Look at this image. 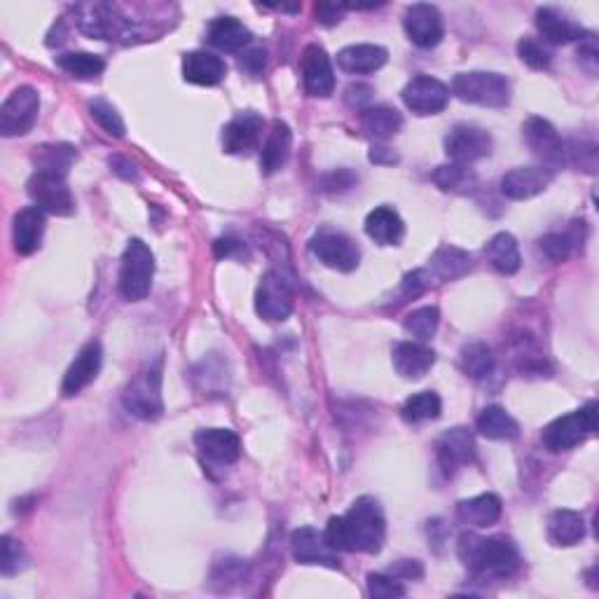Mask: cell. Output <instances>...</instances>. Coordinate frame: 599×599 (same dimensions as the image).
Returning a JSON list of instances; mask_svg holds the SVG:
<instances>
[{
  "label": "cell",
  "instance_id": "obj_1",
  "mask_svg": "<svg viewBox=\"0 0 599 599\" xmlns=\"http://www.w3.org/2000/svg\"><path fill=\"white\" fill-rule=\"evenodd\" d=\"M387 536V520H384L380 501L373 497H361L349 506L340 518H330L323 539L335 553H380Z\"/></svg>",
  "mask_w": 599,
  "mask_h": 599
},
{
  "label": "cell",
  "instance_id": "obj_2",
  "mask_svg": "<svg viewBox=\"0 0 599 599\" xmlns=\"http://www.w3.org/2000/svg\"><path fill=\"white\" fill-rule=\"evenodd\" d=\"M459 557L473 574L492 578H508L520 567L518 546L508 536L483 539V536L464 534L459 539Z\"/></svg>",
  "mask_w": 599,
  "mask_h": 599
},
{
  "label": "cell",
  "instance_id": "obj_3",
  "mask_svg": "<svg viewBox=\"0 0 599 599\" xmlns=\"http://www.w3.org/2000/svg\"><path fill=\"white\" fill-rule=\"evenodd\" d=\"M450 92L464 103L485 108H504L511 103V82L501 73L471 71L454 75Z\"/></svg>",
  "mask_w": 599,
  "mask_h": 599
},
{
  "label": "cell",
  "instance_id": "obj_4",
  "mask_svg": "<svg viewBox=\"0 0 599 599\" xmlns=\"http://www.w3.org/2000/svg\"><path fill=\"white\" fill-rule=\"evenodd\" d=\"M155 277V256L148 244L141 239H129L120 265V295L129 302H139L148 298Z\"/></svg>",
  "mask_w": 599,
  "mask_h": 599
},
{
  "label": "cell",
  "instance_id": "obj_5",
  "mask_svg": "<svg viewBox=\"0 0 599 599\" xmlns=\"http://www.w3.org/2000/svg\"><path fill=\"white\" fill-rule=\"evenodd\" d=\"M122 403L129 415L143 419V422H155L162 417L164 401H162V368L148 366L127 384Z\"/></svg>",
  "mask_w": 599,
  "mask_h": 599
},
{
  "label": "cell",
  "instance_id": "obj_6",
  "mask_svg": "<svg viewBox=\"0 0 599 599\" xmlns=\"http://www.w3.org/2000/svg\"><path fill=\"white\" fill-rule=\"evenodd\" d=\"M75 24L89 38L115 40L129 36L132 19L122 15L113 3H80L73 8Z\"/></svg>",
  "mask_w": 599,
  "mask_h": 599
},
{
  "label": "cell",
  "instance_id": "obj_7",
  "mask_svg": "<svg viewBox=\"0 0 599 599\" xmlns=\"http://www.w3.org/2000/svg\"><path fill=\"white\" fill-rule=\"evenodd\" d=\"M597 429V405L588 403L581 410L571 412V415L557 417L543 431V445L550 452H564L571 447L581 445L588 440Z\"/></svg>",
  "mask_w": 599,
  "mask_h": 599
},
{
  "label": "cell",
  "instance_id": "obj_8",
  "mask_svg": "<svg viewBox=\"0 0 599 599\" xmlns=\"http://www.w3.org/2000/svg\"><path fill=\"white\" fill-rule=\"evenodd\" d=\"M312 256L335 272H354L361 263V249L349 234L323 227L309 239Z\"/></svg>",
  "mask_w": 599,
  "mask_h": 599
},
{
  "label": "cell",
  "instance_id": "obj_9",
  "mask_svg": "<svg viewBox=\"0 0 599 599\" xmlns=\"http://www.w3.org/2000/svg\"><path fill=\"white\" fill-rule=\"evenodd\" d=\"M40 113V94L36 87L22 85L0 106V134L5 139L29 134Z\"/></svg>",
  "mask_w": 599,
  "mask_h": 599
},
{
  "label": "cell",
  "instance_id": "obj_10",
  "mask_svg": "<svg viewBox=\"0 0 599 599\" xmlns=\"http://www.w3.org/2000/svg\"><path fill=\"white\" fill-rule=\"evenodd\" d=\"M295 291L281 272H267L256 291V312L265 321L281 323L293 314Z\"/></svg>",
  "mask_w": 599,
  "mask_h": 599
},
{
  "label": "cell",
  "instance_id": "obj_11",
  "mask_svg": "<svg viewBox=\"0 0 599 599\" xmlns=\"http://www.w3.org/2000/svg\"><path fill=\"white\" fill-rule=\"evenodd\" d=\"M26 188H29V197L36 202L38 209L45 213H52V216H73L75 213V199L66 183V176L36 171L26 183Z\"/></svg>",
  "mask_w": 599,
  "mask_h": 599
},
{
  "label": "cell",
  "instance_id": "obj_12",
  "mask_svg": "<svg viewBox=\"0 0 599 599\" xmlns=\"http://www.w3.org/2000/svg\"><path fill=\"white\" fill-rule=\"evenodd\" d=\"M522 141L532 150L534 157H539L543 167L553 169L567 162V143L557 134V129L543 117H529L522 125Z\"/></svg>",
  "mask_w": 599,
  "mask_h": 599
},
{
  "label": "cell",
  "instance_id": "obj_13",
  "mask_svg": "<svg viewBox=\"0 0 599 599\" xmlns=\"http://www.w3.org/2000/svg\"><path fill=\"white\" fill-rule=\"evenodd\" d=\"M492 136L485 129L473 125H457L450 129L445 136V153L452 162L466 164L471 167L473 162L485 160L492 155Z\"/></svg>",
  "mask_w": 599,
  "mask_h": 599
},
{
  "label": "cell",
  "instance_id": "obj_14",
  "mask_svg": "<svg viewBox=\"0 0 599 599\" xmlns=\"http://www.w3.org/2000/svg\"><path fill=\"white\" fill-rule=\"evenodd\" d=\"M401 96L415 115H436L450 103V87L431 75H417L403 87Z\"/></svg>",
  "mask_w": 599,
  "mask_h": 599
},
{
  "label": "cell",
  "instance_id": "obj_15",
  "mask_svg": "<svg viewBox=\"0 0 599 599\" xmlns=\"http://www.w3.org/2000/svg\"><path fill=\"white\" fill-rule=\"evenodd\" d=\"M403 26L408 38L422 50H431L436 47L440 40L445 36V24H443V15L436 5L429 3H415L405 10L403 17Z\"/></svg>",
  "mask_w": 599,
  "mask_h": 599
},
{
  "label": "cell",
  "instance_id": "obj_16",
  "mask_svg": "<svg viewBox=\"0 0 599 599\" xmlns=\"http://www.w3.org/2000/svg\"><path fill=\"white\" fill-rule=\"evenodd\" d=\"M478 447H475L473 433L457 426V429L445 431L436 443V457L445 475H454L461 466H468L475 461Z\"/></svg>",
  "mask_w": 599,
  "mask_h": 599
},
{
  "label": "cell",
  "instance_id": "obj_17",
  "mask_svg": "<svg viewBox=\"0 0 599 599\" xmlns=\"http://www.w3.org/2000/svg\"><path fill=\"white\" fill-rule=\"evenodd\" d=\"M302 82L309 96H330L335 92V71L321 45H307L300 57Z\"/></svg>",
  "mask_w": 599,
  "mask_h": 599
},
{
  "label": "cell",
  "instance_id": "obj_18",
  "mask_svg": "<svg viewBox=\"0 0 599 599\" xmlns=\"http://www.w3.org/2000/svg\"><path fill=\"white\" fill-rule=\"evenodd\" d=\"M265 120L253 110L232 117L223 129V148L230 155H249L263 139Z\"/></svg>",
  "mask_w": 599,
  "mask_h": 599
},
{
  "label": "cell",
  "instance_id": "obj_19",
  "mask_svg": "<svg viewBox=\"0 0 599 599\" xmlns=\"http://www.w3.org/2000/svg\"><path fill=\"white\" fill-rule=\"evenodd\" d=\"M555 181V171L548 167H518L501 178V192L504 197L522 202V199H532L541 195L543 190L550 188Z\"/></svg>",
  "mask_w": 599,
  "mask_h": 599
},
{
  "label": "cell",
  "instance_id": "obj_20",
  "mask_svg": "<svg viewBox=\"0 0 599 599\" xmlns=\"http://www.w3.org/2000/svg\"><path fill=\"white\" fill-rule=\"evenodd\" d=\"M291 550L295 562L300 564H321L328 569H340V557L333 548L328 546L323 534L316 532L314 527H300L291 536Z\"/></svg>",
  "mask_w": 599,
  "mask_h": 599
},
{
  "label": "cell",
  "instance_id": "obj_21",
  "mask_svg": "<svg viewBox=\"0 0 599 599\" xmlns=\"http://www.w3.org/2000/svg\"><path fill=\"white\" fill-rule=\"evenodd\" d=\"M391 361H394L396 373L405 380H422L436 366V351L424 342H396L391 349Z\"/></svg>",
  "mask_w": 599,
  "mask_h": 599
},
{
  "label": "cell",
  "instance_id": "obj_22",
  "mask_svg": "<svg viewBox=\"0 0 599 599\" xmlns=\"http://www.w3.org/2000/svg\"><path fill=\"white\" fill-rule=\"evenodd\" d=\"M101 361H103L101 344L96 340L87 342L85 347L80 349V354L75 356L71 368H68L64 384H61V394L71 398V396H78L85 387H89V384L96 380V375H99Z\"/></svg>",
  "mask_w": 599,
  "mask_h": 599
},
{
  "label": "cell",
  "instance_id": "obj_23",
  "mask_svg": "<svg viewBox=\"0 0 599 599\" xmlns=\"http://www.w3.org/2000/svg\"><path fill=\"white\" fill-rule=\"evenodd\" d=\"M195 445L202 457L220 466L234 464L242 457V440L230 429H202L195 436Z\"/></svg>",
  "mask_w": 599,
  "mask_h": 599
},
{
  "label": "cell",
  "instance_id": "obj_24",
  "mask_svg": "<svg viewBox=\"0 0 599 599\" xmlns=\"http://www.w3.org/2000/svg\"><path fill=\"white\" fill-rule=\"evenodd\" d=\"M45 211L38 206H26L12 220V242L19 256H33L43 244Z\"/></svg>",
  "mask_w": 599,
  "mask_h": 599
},
{
  "label": "cell",
  "instance_id": "obj_25",
  "mask_svg": "<svg viewBox=\"0 0 599 599\" xmlns=\"http://www.w3.org/2000/svg\"><path fill=\"white\" fill-rule=\"evenodd\" d=\"M536 29L550 45H569L585 38V29L557 8H541L536 12Z\"/></svg>",
  "mask_w": 599,
  "mask_h": 599
},
{
  "label": "cell",
  "instance_id": "obj_26",
  "mask_svg": "<svg viewBox=\"0 0 599 599\" xmlns=\"http://www.w3.org/2000/svg\"><path fill=\"white\" fill-rule=\"evenodd\" d=\"M389 61V52L380 45H349L337 54V66L349 75H370Z\"/></svg>",
  "mask_w": 599,
  "mask_h": 599
},
{
  "label": "cell",
  "instance_id": "obj_27",
  "mask_svg": "<svg viewBox=\"0 0 599 599\" xmlns=\"http://www.w3.org/2000/svg\"><path fill=\"white\" fill-rule=\"evenodd\" d=\"M227 75V66L225 61L213 52H190L185 54L183 59V78L192 82V85L199 87H213L218 85Z\"/></svg>",
  "mask_w": 599,
  "mask_h": 599
},
{
  "label": "cell",
  "instance_id": "obj_28",
  "mask_svg": "<svg viewBox=\"0 0 599 599\" xmlns=\"http://www.w3.org/2000/svg\"><path fill=\"white\" fill-rule=\"evenodd\" d=\"M366 234L380 246H398L405 237V223L394 206H377L366 218Z\"/></svg>",
  "mask_w": 599,
  "mask_h": 599
},
{
  "label": "cell",
  "instance_id": "obj_29",
  "mask_svg": "<svg viewBox=\"0 0 599 599\" xmlns=\"http://www.w3.org/2000/svg\"><path fill=\"white\" fill-rule=\"evenodd\" d=\"M291 146H293L291 127H288L286 122L274 120L272 129L267 132L263 150H260V169H263L265 174L279 171L288 162V157H291Z\"/></svg>",
  "mask_w": 599,
  "mask_h": 599
},
{
  "label": "cell",
  "instance_id": "obj_30",
  "mask_svg": "<svg viewBox=\"0 0 599 599\" xmlns=\"http://www.w3.org/2000/svg\"><path fill=\"white\" fill-rule=\"evenodd\" d=\"M504 513L501 499L497 494H480V497L459 501L457 504V515L464 525H471L475 529H487L497 525Z\"/></svg>",
  "mask_w": 599,
  "mask_h": 599
},
{
  "label": "cell",
  "instance_id": "obj_31",
  "mask_svg": "<svg viewBox=\"0 0 599 599\" xmlns=\"http://www.w3.org/2000/svg\"><path fill=\"white\" fill-rule=\"evenodd\" d=\"M206 38L220 52H242L251 43V31L239 19L218 17L209 24Z\"/></svg>",
  "mask_w": 599,
  "mask_h": 599
},
{
  "label": "cell",
  "instance_id": "obj_32",
  "mask_svg": "<svg viewBox=\"0 0 599 599\" xmlns=\"http://www.w3.org/2000/svg\"><path fill=\"white\" fill-rule=\"evenodd\" d=\"M473 258L471 253L457 249V246H440L429 260V272L431 279L436 281H454L464 274L471 272Z\"/></svg>",
  "mask_w": 599,
  "mask_h": 599
},
{
  "label": "cell",
  "instance_id": "obj_33",
  "mask_svg": "<svg viewBox=\"0 0 599 599\" xmlns=\"http://www.w3.org/2000/svg\"><path fill=\"white\" fill-rule=\"evenodd\" d=\"M585 536V520L581 513L569 511V508H562V511H555L548 518V539L555 546H576L578 541H583Z\"/></svg>",
  "mask_w": 599,
  "mask_h": 599
},
{
  "label": "cell",
  "instance_id": "obj_34",
  "mask_svg": "<svg viewBox=\"0 0 599 599\" xmlns=\"http://www.w3.org/2000/svg\"><path fill=\"white\" fill-rule=\"evenodd\" d=\"M475 429H478L480 436L490 440H513L520 436L518 422L501 405H490V408L480 412L478 419H475Z\"/></svg>",
  "mask_w": 599,
  "mask_h": 599
},
{
  "label": "cell",
  "instance_id": "obj_35",
  "mask_svg": "<svg viewBox=\"0 0 599 599\" xmlns=\"http://www.w3.org/2000/svg\"><path fill=\"white\" fill-rule=\"evenodd\" d=\"M75 160H78V153L68 143H47V146L33 150V164H36V171H43V174L68 176V169L73 167Z\"/></svg>",
  "mask_w": 599,
  "mask_h": 599
},
{
  "label": "cell",
  "instance_id": "obj_36",
  "mask_svg": "<svg viewBox=\"0 0 599 599\" xmlns=\"http://www.w3.org/2000/svg\"><path fill=\"white\" fill-rule=\"evenodd\" d=\"M361 125L368 132V136H373L377 141H387L394 134L401 132L403 117L396 108L368 106L366 110H361Z\"/></svg>",
  "mask_w": 599,
  "mask_h": 599
},
{
  "label": "cell",
  "instance_id": "obj_37",
  "mask_svg": "<svg viewBox=\"0 0 599 599\" xmlns=\"http://www.w3.org/2000/svg\"><path fill=\"white\" fill-rule=\"evenodd\" d=\"M485 251H487V258H490L492 267L499 274H506V277H511V274H515L520 270L522 258H520L518 242H515L513 234H508V232L494 234Z\"/></svg>",
  "mask_w": 599,
  "mask_h": 599
},
{
  "label": "cell",
  "instance_id": "obj_38",
  "mask_svg": "<svg viewBox=\"0 0 599 599\" xmlns=\"http://www.w3.org/2000/svg\"><path fill=\"white\" fill-rule=\"evenodd\" d=\"M433 183H436L440 190L454 192V195H471V192L478 188V176H475V171L466 167V164L450 162L433 171Z\"/></svg>",
  "mask_w": 599,
  "mask_h": 599
},
{
  "label": "cell",
  "instance_id": "obj_39",
  "mask_svg": "<svg viewBox=\"0 0 599 599\" xmlns=\"http://www.w3.org/2000/svg\"><path fill=\"white\" fill-rule=\"evenodd\" d=\"M54 61H57L61 71L78 80H94L106 71V61L92 52H66L59 54Z\"/></svg>",
  "mask_w": 599,
  "mask_h": 599
},
{
  "label": "cell",
  "instance_id": "obj_40",
  "mask_svg": "<svg viewBox=\"0 0 599 599\" xmlns=\"http://www.w3.org/2000/svg\"><path fill=\"white\" fill-rule=\"evenodd\" d=\"M440 412H443V401H440L436 391H419V394H412L408 401L403 403L401 415L405 422L422 424L431 422V419H438Z\"/></svg>",
  "mask_w": 599,
  "mask_h": 599
},
{
  "label": "cell",
  "instance_id": "obj_41",
  "mask_svg": "<svg viewBox=\"0 0 599 599\" xmlns=\"http://www.w3.org/2000/svg\"><path fill=\"white\" fill-rule=\"evenodd\" d=\"M459 363H461V370H464L468 377H473V380H485V377H490L494 370L492 349L487 347L485 342L466 344V347L461 349Z\"/></svg>",
  "mask_w": 599,
  "mask_h": 599
},
{
  "label": "cell",
  "instance_id": "obj_42",
  "mask_svg": "<svg viewBox=\"0 0 599 599\" xmlns=\"http://www.w3.org/2000/svg\"><path fill=\"white\" fill-rule=\"evenodd\" d=\"M438 326H440V312L438 307L433 305L415 309V312H410L403 321V328L408 330L412 337H417V340L422 342L431 340V337L438 333Z\"/></svg>",
  "mask_w": 599,
  "mask_h": 599
},
{
  "label": "cell",
  "instance_id": "obj_43",
  "mask_svg": "<svg viewBox=\"0 0 599 599\" xmlns=\"http://www.w3.org/2000/svg\"><path fill=\"white\" fill-rule=\"evenodd\" d=\"M578 244V237L571 232H550L546 237L539 239V249L546 253V256L553 260V263H564V260H569L571 253H574Z\"/></svg>",
  "mask_w": 599,
  "mask_h": 599
},
{
  "label": "cell",
  "instance_id": "obj_44",
  "mask_svg": "<svg viewBox=\"0 0 599 599\" xmlns=\"http://www.w3.org/2000/svg\"><path fill=\"white\" fill-rule=\"evenodd\" d=\"M246 574H249V567H246L244 560H237V557H227V560L218 562L213 567L211 574V583L216 590H230V585L242 583Z\"/></svg>",
  "mask_w": 599,
  "mask_h": 599
},
{
  "label": "cell",
  "instance_id": "obj_45",
  "mask_svg": "<svg viewBox=\"0 0 599 599\" xmlns=\"http://www.w3.org/2000/svg\"><path fill=\"white\" fill-rule=\"evenodd\" d=\"M89 113H92L96 125H99L106 134L115 136V139H122V136H125V132H127L125 122H122L120 113H117V110L110 106L108 101H103V99L92 101L89 103Z\"/></svg>",
  "mask_w": 599,
  "mask_h": 599
},
{
  "label": "cell",
  "instance_id": "obj_46",
  "mask_svg": "<svg viewBox=\"0 0 599 599\" xmlns=\"http://www.w3.org/2000/svg\"><path fill=\"white\" fill-rule=\"evenodd\" d=\"M518 54L529 68H536V71H543L553 61V54H550L548 47L536 38H522L518 43Z\"/></svg>",
  "mask_w": 599,
  "mask_h": 599
},
{
  "label": "cell",
  "instance_id": "obj_47",
  "mask_svg": "<svg viewBox=\"0 0 599 599\" xmlns=\"http://www.w3.org/2000/svg\"><path fill=\"white\" fill-rule=\"evenodd\" d=\"M0 548H3V557H0V571H3V576L19 574V569L24 567L22 543L12 539V536H3V541H0Z\"/></svg>",
  "mask_w": 599,
  "mask_h": 599
},
{
  "label": "cell",
  "instance_id": "obj_48",
  "mask_svg": "<svg viewBox=\"0 0 599 599\" xmlns=\"http://www.w3.org/2000/svg\"><path fill=\"white\" fill-rule=\"evenodd\" d=\"M368 595L375 599H394V597H403L405 588H403V583L394 576L370 574L368 576Z\"/></svg>",
  "mask_w": 599,
  "mask_h": 599
},
{
  "label": "cell",
  "instance_id": "obj_49",
  "mask_svg": "<svg viewBox=\"0 0 599 599\" xmlns=\"http://www.w3.org/2000/svg\"><path fill=\"white\" fill-rule=\"evenodd\" d=\"M578 64H581L585 71L595 73L597 71V61H599V52H597V38L592 33H585V38L578 40Z\"/></svg>",
  "mask_w": 599,
  "mask_h": 599
},
{
  "label": "cell",
  "instance_id": "obj_50",
  "mask_svg": "<svg viewBox=\"0 0 599 599\" xmlns=\"http://www.w3.org/2000/svg\"><path fill=\"white\" fill-rule=\"evenodd\" d=\"M431 274L426 272V270H415V272H410L408 277L403 279V291H405V295H408V298H417V295H422L426 288L431 286Z\"/></svg>",
  "mask_w": 599,
  "mask_h": 599
},
{
  "label": "cell",
  "instance_id": "obj_51",
  "mask_svg": "<svg viewBox=\"0 0 599 599\" xmlns=\"http://www.w3.org/2000/svg\"><path fill=\"white\" fill-rule=\"evenodd\" d=\"M370 101H373V87L361 85V82H356V85L347 87V103H349V106H354L358 110H366L370 106Z\"/></svg>",
  "mask_w": 599,
  "mask_h": 599
},
{
  "label": "cell",
  "instance_id": "obj_52",
  "mask_svg": "<svg viewBox=\"0 0 599 599\" xmlns=\"http://www.w3.org/2000/svg\"><path fill=\"white\" fill-rule=\"evenodd\" d=\"M391 576L398 578V581H412V578L424 576V567L422 562L417 560H398L394 567H391Z\"/></svg>",
  "mask_w": 599,
  "mask_h": 599
},
{
  "label": "cell",
  "instance_id": "obj_53",
  "mask_svg": "<svg viewBox=\"0 0 599 599\" xmlns=\"http://www.w3.org/2000/svg\"><path fill=\"white\" fill-rule=\"evenodd\" d=\"M344 10H347V5H316V19H319V24L323 26H335L342 19Z\"/></svg>",
  "mask_w": 599,
  "mask_h": 599
},
{
  "label": "cell",
  "instance_id": "obj_54",
  "mask_svg": "<svg viewBox=\"0 0 599 599\" xmlns=\"http://www.w3.org/2000/svg\"><path fill=\"white\" fill-rule=\"evenodd\" d=\"M265 61H267V54L263 47H256V50H251L246 57H242V68H246V71L258 75L265 71Z\"/></svg>",
  "mask_w": 599,
  "mask_h": 599
},
{
  "label": "cell",
  "instance_id": "obj_55",
  "mask_svg": "<svg viewBox=\"0 0 599 599\" xmlns=\"http://www.w3.org/2000/svg\"><path fill=\"white\" fill-rule=\"evenodd\" d=\"M110 167L115 169V174L127 178V181H139V167L125 160V157H113V160H110Z\"/></svg>",
  "mask_w": 599,
  "mask_h": 599
},
{
  "label": "cell",
  "instance_id": "obj_56",
  "mask_svg": "<svg viewBox=\"0 0 599 599\" xmlns=\"http://www.w3.org/2000/svg\"><path fill=\"white\" fill-rule=\"evenodd\" d=\"M347 174V169H340V171H335V174H330L328 178H326V190H330V192H342V190H347V188H351V185H354L358 178H347V181H342V176Z\"/></svg>",
  "mask_w": 599,
  "mask_h": 599
},
{
  "label": "cell",
  "instance_id": "obj_57",
  "mask_svg": "<svg viewBox=\"0 0 599 599\" xmlns=\"http://www.w3.org/2000/svg\"><path fill=\"white\" fill-rule=\"evenodd\" d=\"M244 244L239 242V239H232V237H225V239H218L216 242V256L218 258H230L234 256V251H242Z\"/></svg>",
  "mask_w": 599,
  "mask_h": 599
},
{
  "label": "cell",
  "instance_id": "obj_58",
  "mask_svg": "<svg viewBox=\"0 0 599 599\" xmlns=\"http://www.w3.org/2000/svg\"><path fill=\"white\" fill-rule=\"evenodd\" d=\"M370 162H375V164H396L398 155L391 148L375 146L373 150H370Z\"/></svg>",
  "mask_w": 599,
  "mask_h": 599
}]
</instances>
